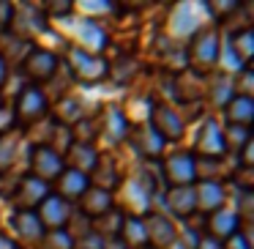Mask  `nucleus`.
Returning <instances> with one entry per match:
<instances>
[{
	"instance_id": "nucleus-1",
	"label": "nucleus",
	"mask_w": 254,
	"mask_h": 249,
	"mask_svg": "<svg viewBox=\"0 0 254 249\" xmlns=\"http://www.w3.org/2000/svg\"><path fill=\"white\" fill-rule=\"evenodd\" d=\"M219 55H221V36L210 25H202L186 44V66L197 77H205V74L213 72L219 66Z\"/></svg>"
},
{
	"instance_id": "nucleus-2",
	"label": "nucleus",
	"mask_w": 254,
	"mask_h": 249,
	"mask_svg": "<svg viewBox=\"0 0 254 249\" xmlns=\"http://www.w3.org/2000/svg\"><path fill=\"white\" fill-rule=\"evenodd\" d=\"M66 66L71 77L79 85H99L110 74V63L101 55H90V52L79 50V47H68L66 50Z\"/></svg>"
},
{
	"instance_id": "nucleus-3",
	"label": "nucleus",
	"mask_w": 254,
	"mask_h": 249,
	"mask_svg": "<svg viewBox=\"0 0 254 249\" xmlns=\"http://www.w3.org/2000/svg\"><path fill=\"white\" fill-rule=\"evenodd\" d=\"M148 126L153 129L164 143H178V140H183V134H186V121H183V115L175 107L167 104V101H150V123Z\"/></svg>"
},
{
	"instance_id": "nucleus-4",
	"label": "nucleus",
	"mask_w": 254,
	"mask_h": 249,
	"mask_svg": "<svg viewBox=\"0 0 254 249\" xmlns=\"http://www.w3.org/2000/svg\"><path fill=\"white\" fill-rule=\"evenodd\" d=\"M161 172L170 186H194L197 183V159L191 151H175L161 159Z\"/></svg>"
},
{
	"instance_id": "nucleus-5",
	"label": "nucleus",
	"mask_w": 254,
	"mask_h": 249,
	"mask_svg": "<svg viewBox=\"0 0 254 249\" xmlns=\"http://www.w3.org/2000/svg\"><path fill=\"white\" fill-rule=\"evenodd\" d=\"M58 69H61V58L52 50H44V47L28 50V55H25V61H22V72H25V77H28V83L33 85V88L50 83L58 74Z\"/></svg>"
},
{
	"instance_id": "nucleus-6",
	"label": "nucleus",
	"mask_w": 254,
	"mask_h": 249,
	"mask_svg": "<svg viewBox=\"0 0 254 249\" xmlns=\"http://www.w3.org/2000/svg\"><path fill=\"white\" fill-rule=\"evenodd\" d=\"M8 28L19 36V41H30L36 36L47 33L50 25H47V17L39 6H33V3H19V6H14L11 25Z\"/></svg>"
},
{
	"instance_id": "nucleus-7",
	"label": "nucleus",
	"mask_w": 254,
	"mask_h": 249,
	"mask_svg": "<svg viewBox=\"0 0 254 249\" xmlns=\"http://www.w3.org/2000/svg\"><path fill=\"white\" fill-rule=\"evenodd\" d=\"M47 112H50V101H47V96L41 93V88H33V85H28V88L19 90L17 107H14L17 123H22V126H33V123L44 121Z\"/></svg>"
},
{
	"instance_id": "nucleus-8",
	"label": "nucleus",
	"mask_w": 254,
	"mask_h": 249,
	"mask_svg": "<svg viewBox=\"0 0 254 249\" xmlns=\"http://www.w3.org/2000/svg\"><path fill=\"white\" fill-rule=\"evenodd\" d=\"M191 154H194V159H224L227 156L224 132H221V126L213 121V118H208V121L199 126Z\"/></svg>"
},
{
	"instance_id": "nucleus-9",
	"label": "nucleus",
	"mask_w": 254,
	"mask_h": 249,
	"mask_svg": "<svg viewBox=\"0 0 254 249\" xmlns=\"http://www.w3.org/2000/svg\"><path fill=\"white\" fill-rule=\"evenodd\" d=\"M47 194H50V183L39 181L33 175H22V178H17V186H14L8 200L14 203L17 211H36Z\"/></svg>"
},
{
	"instance_id": "nucleus-10",
	"label": "nucleus",
	"mask_w": 254,
	"mask_h": 249,
	"mask_svg": "<svg viewBox=\"0 0 254 249\" xmlns=\"http://www.w3.org/2000/svg\"><path fill=\"white\" fill-rule=\"evenodd\" d=\"M66 170V159L61 154H55L52 148L47 145H36L30 151V175L39 178V181L50 183V181H58V175Z\"/></svg>"
},
{
	"instance_id": "nucleus-11",
	"label": "nucleus",
	"mask_w": 254,
	"mask_h": 249,
	"mask_svg": "<svg viewBox=\"0 0 254 249\" xmlns=\"http://www.w3.org/2000/svg\"><path fill=\"white\" fill-rule=\"evenodd\" d=\"M36 216H39L44 233L50 230H68V219H71V205L66 200H61L58 194H47L41 200V205L36 208Z\"/></svg>"
},
{
	"instance_id": "nucleus-12",
	"label": "nucleus",
	"mask_w": 254,
	"mask_h": 249,
	"mask_svg": "<svg viewBox=\"0 0 254 249\" xmlns=\"http://www.w3.org/2000/svg\"><path fill=\"white\" fill-rule=\"evenodd\" d=\"M150 197H153V181L148 172H137L126 183V216H145L150 211Z\"/></svg>"
},
{
	"instance_id": "nucleus-13",
	"label": "nucleus",
	"mask_w": 254,
	"mask_h": 249,
	"mask_svg": "<svg viewBox=\"0 0 254 249\" xmlns=\"http://www.w3.org/2000/svg\"><path fill=\"white\" fill-rule=\"evenodd\" d=\"M241 230H243V222L238 219V214L232 208H219L216 214H210L205 219V238H213L219 244H227Z\"/></svg>"
},
{
	"instance_id": "nucleus-14",
	"label": "nucleus",
	"mask_w": 254,
	"mask_h": 249,
	"mask_svg": "<svg viewBox=\"0 0 254 249\" xmlns=\"http://www.w3.org/2000/svg\"><path fill=\"white\" fill-rule=\"evenodd\" d=\"M142 225L145 233H148V244L156 249H167V247H175L178 244V227L172 219H167L164 214H145L142 216Z\"/></svg>"
},
{
	"instance_id": "nucleus-15",
	"label": "nucleus",
	"mask_w": 254,
	"mask_h": 249,
	"mask_svg": "<svg viewBox=\"0 0 254 249\" xmlns=\"http://www.w3.org/2000/svg\"><path fill=\"white\" fill-rule=\"evenodd\" d=\"M77 41L79 50L90 52V55H101L110 44V33L104 30V25L93 17H82L77 25Z\"/></svg>"
},
{
	"instance_id": "nucleus-16",
	"label": "nucleus",
	"mask_w": 254,
	"mask_h": 249,
	"mask_svg": "<svg viewBox=\"0 0 254 249\" xmlns=\"http://www.w3.org/2000/svg\"><path fill=\"white\" fill-rule=\"evenodd\" d=\"M131 126H128V118L123 112L121 104H107L104 112H101V121H99V134H104L107 143L118 145L128 137Z\"/></svg>"
},
{
	"instance_id": "nucleus-17",
	"label": "nucleus",
	"mask_w": 254,
	"mask_h": 249,
	"mask_svg": "<svg viewBox=\"0 0 254 249\" xmlns=\"http://www.w3.org/2000/svg\"><path fill=\"white\" fill-rule=\"evenodd\" d=\"M88 181H90V186L104 189V192L112 194L118 186H123V172H121V167H118V162L112 159V156L99 154V162H96L93 172L88 175Z\"/></svg>"
},
{
	"instance_id": "nucleus-18",
	"label": "nucleus",
	"mask_w": 254,
	"mask_h": 249,
	"mask_svg": "<svg viewBox=\"0 0 254 249\" xmlns=\"http://www.w3.org/2000/svg\"><path fill=\"white\" fill-rule=\"evenodd\" d=\"M194 197H197V211H202L205 216L216 214L219 208H224V183L221 181H197L194 183Z\"/></svg>"
},
{
	"instance_id": "nucleus-19",
	"label": "nucleus",
	"mask_w": 254,
	"mask_h": 249,
	"mask_svg": "<svg viewBox=\"0 0 254 249\" xmlns=\"http://www.w3.org/2000/svg\"><path fill=\"white\" fill-rule=\"evenodd\" d=\"M126 140L134 145V151H137L139 156H145V159H159V156L164 154V145H167L150 126H137V129H131Z\"/></svg>"
},
{
	"instance_id": "nucleus-20",
	"label": "nucleus",
	"mask_w": 254,
	"mask_h": 249,
	"mask_svg": "<svg viewBox=\"0 0 254 249\" xmlns=\"http://www.w3.org/2000/svg\"><path fill=\"white\" fill-rule=\"evenodd\" d=\"M90 186V181H88V175H82V172H77V170H63L61 175H58V181H55V194L61 200H66L68 205L71 203H77L79 197L85 194V189Z\"/></svg>"
},
{
	"instance_id": "nucleus-21",
	"label": "nucleus",
	"mask_w": 254,
	"mask_h": 249,
	"mask_svg": "<svg viewBox=\"0 0 254 249\" xmlns=\"http://www.w3.org/2000/svg\"><path fill=\"white\" fill-rule=\"evenodd\" d=\"M164 203L172 216L178 219H189L197 211V197H194V186H170L164 194Z\"/></svg>"
},
{
	"instance_id": "nucleus-22",
	"label": "nucleus",
	"mask_w": 254,
	"mask_h": 249,
	"mask_svg": "<svg viewBox=\"0 0 254 249\" xmlns=\"http://www.w3.org/2000/svg\"><path fill=\"white\" fill-rule=\"evenodd\" d=\"M205 96H208V101L216 110H224L232 101V96H235V80H232V74L230 72H216L213 77H210L208 88H205Z\"/></svg>"
},
{
	"instance_id": "nucleus-23",
	"label": "nucleus",
	"mask_w": 254,
	"mask_h": 249,
	"mask_svg": "<svg viewBox=\"0 0 254 249\" xmlns=\"http://www.w3.org/2000/svg\"><path fill=\"white\" fill-rule=\"evenodd\" d=\"M77 205H79V214L88 216L90 222L99 219L101 214H107V211L115 208V205H112V194L104 192V189H96V186L85 189V194L77 200Z\"/></svg>"
},
{
	"instance_id": "nucleus-24",
	"label": "nucleus",
	"mask_w": 254,
	"mask_h": 249,
	"mask_svg": "<svg viewBox=\"0 0 254 249\" xmlns=\"http://www.w3.org/2000/svg\"><path fill=\"white\" fill-rule=\"evenodd\" d=\"M11 230L22 244H39V238L44 236V227H41L36 211H14Z\"/></svg>"
},
{
	"instance_id": "nucleus-25",
	"label": "nucleus",
	"mask_w": 254,
	"mask_h": 249,
	"mask_svg": "<svg viewBox=\"0 0 254 249\" xmlns=\"http://www.w3.org/2000/svg\"><path fill=\"white\" fill-rule=\"evenodd\" d=\"M224 115H227V126H243V129H252L254 121V101L252 96H232V101L224 107Z\"/></svg>"
},
{
	"instance_id": "nucleus-26",
	"label": "nucleus",
	"mask_w": 254,
	"mask_h": 249,
	"mask_svg": "<svg viewBox=\"0 0 254 249\" xmlns=\"http://www.w3.org/2000/svg\"><path fill=\"white\" fill-rule=\"evenodd\" d=\"M68 156V170H77L82 175H90L99 162V151L96 145H82V143H71V148L66 151Z\"/></svg>"
},
{
	"instance_id": "nucleus-27",
	"label": "nucleus",
	"mask_w": 254,
	"mask_h": 249,
	"mask_svg": "<svg viewBox=\"0 0 254 249\" xmlns=\"http://www.w3.org/2000/svg\"><path fill=\"white\" fill-rule=\"evenodd\" d=\"M85 118V112H82V101L77 99V96H61L58 99V104H55V123L58 126H66V129H71V126H77L79 121Z\"/></svg>"
},
{
	"instance_id": "nucleus-28",
	"label": "nucleus",
	"mask_w": 254,
	"mask_h": 249,
	"mask_svg": "<svg viewBox=\"0 0 254 249\" xmlns=\"http://www.w3.org/2000/svg\"><path fill=\"white\" fill-rule=\"evenodd\" d=\"M227 44H230L235 61L241 63V69H249V61H252V55H254V30L252 28L235 30V33L230 36V41H227Z\"/></svg>"
},
{
	"instance_id": "nucleus-29",
	"label": "nucleus",
	"mask_w": 254,
	"mask_h": 249,
	"mask_svg": "<svg viewBox=\"0 0 254 249\" xmlns=\"http://www.w3.org/2000/svg\"><path fill=\"white\" fill-rule=\"evenodd\" d=\"M121 238L128 249H137L148 244V233H145L142 225V216H123V225H121Z\"/></svg>"
},
{
	"instance_id": "nucleus-30",
	"label": "nucleus",
	"mask_w": 254,
	"mask_h": 249,
	"mask_svg": "<svg viewBox=\"0 0 254 249\" xmlns=\"http://www.w3.org/2000/svg\"><path fill=\"white\" fill-rule=\"evenodd\" d=\"M123 211H107V214H101L99 219H93V227L90 230L96 233V236H101L104 241H112V238L121 236V225H123Z\"/></svg>"
},
{
	"instance_id": "nucleus-31",
	"label": "nucleus",
	"mask_w": 254,
	"mask_h": 249,
	"mask_svg": "<svg viewBox=\"0 0 254 249\" xmlns=\"http://www.w3.org/2000/svg\"><path fill=\"white\" fill-rule=\"evenodd\" d=\"M252 143V129H243V126H227L224 132V148L227 154H235L241 148H246V145Z\"/></svg>"
},
{
	"instance_id": "nucleus-32",
	"label": "nucleus",
	"mask_w": 254,
	"mask_h": 249,
	"mask_svg": "<svg viewBox=\"0 0 254 249\" xmlns=\"http://www.w3.org/2000/svg\"><path fill=\"white\" fill-rule=\"evenodd\" d=\"M39 249H74V236L68 230H50L39 238Z\"/></svg>"
},
{
	"instance_id": "nucleus-33",
	"label": "nucleus",
	"mask_w": 254,
	"mask_h": 249,
	"mask_svg": "<svg viewBox=\"0 0 254 249\" xmlns=\"http://www.w3.org/2000/svg\"><path fill=\"white\" fill-rule=\"evenodd\" d=\"M17 159V134H3L0 137V175L8 172Z\"/></svg>"
},
{
	"instance_id": "nucleus-34",
	"label": "nucleus",
	"mask_w": 254,
	"mask_h": 249,
	"mask_svg": "<svg viewBox=\"0 0 254 249\" xmlns=\"http://www.w3.org/2000/svg\"><path fill=\"white\" fill-rule=\"evenodd\" d=\"M71 137H74V143L93 145V140L99 137V123L90 121V118H82L77 126H71Z\"/></svg>"
},
{
	"instance_id": "nucleus-35",
	"label": "nucleus",
	"mask_w": 254,
	"mask_h": 249,
	"mask_svg": "<svg viewBox=\"0 0 254 249\" xmlns=\"http://www.w3.org/2000/svg\"><path fill=\"white\" fill-rule=\"evenodd\" d=\"M134 74H137V63H134L131 58H121L115 66L110 63V74H107V77H112L115 83H128Z\"/></svg>"
},
{
	"instance_id": "nucleus-36",
	"label": "nucleus",
	"mask_w": 254,
	"mask_h": 249,
	"mask_svg": "<svg viewBox=\"0 0 254 249\" xmlns=\"http://www.w3.org/2000/svg\"><path fill=\"white\" fill-rule=\"evenodd\" d=\"M235 8H238L235 0H224V3H208V11H210V17H213L216 22H224L230 14H235Z\"/></svg>"
},
{
	"instance_id": "nucleus-37",
	"label": "nucleus",
	"mask_w": 254,
	"mask_h": 249,
	"mask_svg": "<svg viewBox=\"0 0 254 249\" xmlns=\"http://www.w3.org/2000/svg\"><path fill=\"white\" fill-rule=\"evenodd\" d=\"M238 214V219L243 222V225H246L249 219H252V192H241V197H238V208H232Z\"/></svg>"
},
{
	"instance_id": "nucleus-38",
	"label": "nucleus",
	"mask_w": 254,
	"mask_h": 249,
	"mask_svg": "<svg viewBox=\"0 0 254 249\" xmlns=\"http://www.w3.org/2000/svg\"><path fill=\"white\" fill-rule=\"evenodd\" d=\"M14 126H17L14 110L11 107H0V137H3V134H14Z\"/></svg>"
},
{
	"instance_id": "nucleus-39",
	"label": "nucleus",
	"mask_w": 254,
	"mask_h": 249,
	"mask_svg": "<svg viewBox=\"0 0 254 249\" xmlns=\"http://www.w3.org/2000/svg\"><path fill=\"white\" fill-rule=\"evenodd\" d=\"M41 11H44L47 19H50V17H68V14L74 11V6H71V3H47Z\"/></svg>"
},
{
	"instance_id": "nucleus-40",
	"label": "nucleus",
	"mask_w": 254,
	"mask_h": 249,
	"mask_svg": "<svg viewBox=\"0 0 254 249\" xmlns=\"http://www.w3.org/2000/svg\"><path fill=\"white\" fill-rule=\"evenodd\" d=\"M249 175H252V167H238L235 175H232L238 181V186H241V192H252V178Z\"/></svg>"
},
{
	"instance_id": "nucleus-41",
	"label": "nucleus",
	"mask_w": 254,
	"mask_h": 249,
	"mask_svg": "<svg viewBox=\"0 0 254 249\" xmlns=\"http://www.w3.org/2000/svg\"><path fill=\"white\" fill-rule=\"evenodd\" d=\"M224 249H252V241H249V236L241 230L238 236H232L230 241L224 244Z\"/></svg>"
},
{
	"instance_id": "nucleus-42",
	"label": "nucleus",
	"mask_w": 254,
	"mask_h": 249,
	"mask_svg": "<svg viewBox=\"0 0 254 249\" xmlns=\"http://www.w3.org/2000/svg\"><path fill=\"white\" fill-rule=\"evenodd\" d=\"M11 14H14V6L6 3V0H0V30H8V25H11Z\"/></svg>"
},
{
	"instance_id": "nucleus-43",
	"label": "nucleus",
	"mask_w": 254,
	"mask_h": 249,
	"mask_svg": "<svg viewBox=\"0 0 254 249\" xmlns=\"http://www.w3.org/2000/svg\"><path fill=\"white\" fill-rule=\"evenodd\" d=\"M6 80H8V61L6 55H0V88L6 85Z\"/></svg>"
},
{
	"instance_id": "nucleus-44",
	"label": "nucleus",
	"mask_w": 254,
	"mask_h": 249,
	"mask_svg": "<svg viewBox=\"0 0 254 249\" xmlns=\"http://www.w3.org/2000/svg\"><path fill=\"white\" fill-rule=\"evenodd\" d=\"M197 249H224V244L213 241V238H199V247Z\"/></svg>"
},
{
	"instance_id": "nucleus-45",
	"label": "nucleus",
	"mask_w": 254,
	"mask_h": 249,
	"mask_svg": "<svg viewBox=\"0 0 254 249\" xmlns=\"http://www.w3.org/2000/svg\"><path fill=\"white\" fill-rule=\"evenodd\" d=\"M104 249H128L121 238H112V241H104Z\"/></svg>"
},
{
	"instance_id": "nucleus-46",
	"label": "nucleus",
	"mask_w": 254,
	"mask_h": 249,
	"mask_svg": "<svg viewBox=\"0 0 254 249\" xmlns=\"http://www.w3.org/2000/svg\"><path fill=\"white\" fill-rule=\"evenodd\" d=\"M0 249H17V244H14L11 238H6L3 233H0Z\"/></svg>"
},
{
	"instance_id": "nucleus-47",
	"label": "nucleus",
	"mask_w": 254,
	"mask_h": 249,
	"mask_svg": "<svg viewBox=\"0 0 254 249\" xmlns=\"http://www.w3.org/2000/svg\"><path fill=\"white\" fill-rule=\"evenodd\" d=\"M137 249H156V247H150V244H145V247H137Z\"/></svg>"
},
{
	"instance_id": "nucleus-48",
	"label": "nucleus",
	"mask_w": 254,
	"mask_h": 249,
	"mask_svg": "<svg viewBox=\"0 0 254 249\" xmlns=\"http://www.w3.org/2000/svg\"><path fill=\"white\" fill-rule=\"evenodd\" d=\"M0 107H3V96H0Z\"/></svg>"
},
{
	"instance_id": "nucleus-49",
	"label": "nucleus",
	"mask_w": 254,
	"mask_h": 249,
	"mask_svg": "<svg viewBox=\"0 0 254 249\" xmlns=\"http://www.w3.org/2000/svg\"><path fill=\"white\" fill-rule=\"evenodd\" d=\"M74 249H79V247H74Z\"/></svg>"
}]
</instances>
